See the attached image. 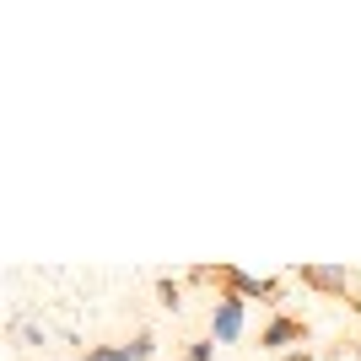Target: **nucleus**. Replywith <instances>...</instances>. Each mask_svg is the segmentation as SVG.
Listing matches in <instances>:
<instances>
[{
    "instance_id": "1",
    "label": "nucleus",
    "mask_w": 361,
    "mask_h": 361,
    "mask_svg": "<svg viewBox=\"0 0 361 361\" xmlns=\"http://www.w3.org/2000/svg\"><path fill=\"white\" fill-rule=\"evenodd\" d=\"M189 281H211L221 291H238L243 302H281V281L248 275L243 264H200V270H189Z\"/></svg>"
},
{
    "instance_id": "2",
    "label": "nucleus",
    "mask_w": 361,
    "mask_h": 361,
    "mask_svg": "<svg viewBox=\"0 0 361 361\" xmlns=\"http://www.w3.org/2000/svg\"><path fill=\"white\" fill-rule=\"evenodd\" d=\"M307 291H324V297L345 302L350 313H361V291H356V270H345V264H297L291 270Z\"/></svg>"
},
{
    "instance_id": "3",
    "label": "nucleus",
    "mask_w": 361,
    "mask_h": 361,
    "mask_svg": "<svg viewBox=\"0 0 361 361\" xmlns=\"http://www.w3.org/2000/svg\"><path fill=\"white\" fill-rule=\"evenodd\" d=\"M313 340V324L297 313H270V324L259 329V350H275V356H286V350H307Z\"/></svg>"
},
{
    "instance_id": "4",
    "label": "nucleus",
    "mask_w": 361,
    "mask_h": 361,
    "mask_svg": "<svg viewBox=\"0 0 361 361\" xmlns=\"http://www.w3.org/2000/svg\"><path fill=\"white\" fill-rule=\"evenodd\" d=\"M243 329H248V302L238 291H216L211 302V340L216 345H238Z\"/></svg>"
},
{
    "instance_id": "5",
    "label": "nucleus",
    "mask_w": 361,
    "mask_h": 361,
    "mask_svg": "<svg viewBox=\"0 0 361 361\" xmlns=\"http://www.w3.org/2000/svg\"><path fill=\"white\" fill-rule=\"evenodd\" d=\"M97 350H103L108 361H151V356H157V334H151V329H140L135 340H130V345H97Z\"/></svg>"
},
{
    "instance_id": "6",
    "label": "nucleus",
    "mask_w": 361,
    "mask_h": 361,
    "mask_svg": "<svg viewBox=\"0 0 361 361\" xmlns=\"http://www.w3.org/2000/svg\"><path fill=\"white\" fill-rule=\"evenodd\" d=\"M157 302H162L167 313H178V307H183V281H173V275H157Z\"/></svg>"
},
{
    "instance_id": "7",
    "label": "nucleus",
    "mask_w": 361,
    "mask_h": 361,
    "mask_svg": "<svg viewBox=\"0 0 361 361\" xmlns=\"http://www.w3.org/2000/svg\"><path fill=\"white\" fill-rule=\"evenodd\" d=\"M183 361H216V340L205 334V340H189L183 345Z\"/></svg>"
},
{
    "instance_id": "8",
    "label": "nucleus",
    "mask_w": 361,
    "mask_h": 361,
    "mask_svg": "<svg viewBox=\"0 0 361 361\" xmlns=\"http://www.w3.org/2000/svg\"><path fill=\"white\" fill-rule=\"evenodd\" d=\"M81 361H108V356H103L97 345H87V350H81Z\"/></svg>"
},
{
    "instance_id": "9",
    "label": "nucleus",
    "mask_w": 361,
    "mask_h": 361,
    "mask_svg": "<svg viewBox=\"0 0 361 361\" xmlns=\"http://www.w3.org/2000/svg\"><path fill=\"white\" fill-rule=\"evenodd\" d=\"M345 345H350V361H361V340H345Z\"/></svg>"
}]
</instances>
